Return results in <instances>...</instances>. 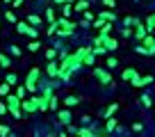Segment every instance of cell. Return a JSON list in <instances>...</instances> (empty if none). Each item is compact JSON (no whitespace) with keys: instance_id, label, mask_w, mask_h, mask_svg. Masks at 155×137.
Returning a JSON list of instances; mask_svg holds the SVG:
<instances>
[{"instance_id":"cell-1","label":"cell","mask_w":155,"mask_h":137,"mask_svg":"<svg viewBox=\"0 0 155 137\" xmlns=\"http://www.w3.org/2000/svg\"><path fill=\"white\" fill-rule=\"evenodd\" d=\"M55 25H57V30H55V32H57L59 37H71L73 30H75V23H73V21H68V18H64V16L55 21Z\"/></svg>"},{"instance_id":"cell-2","label":"cell","mask_w":155,"mask_h":137,"mask_svg":"<svg viewBox=\"0 0 155 137\" xmlns=\"http://www.w3.org/2000/svg\"><path fill=\"white\" fill-rule=\"evenodd\" d=\"M39 78H41V71H39V66L30 68L28 78H25V89H28V92H37V89H39Z\"/></svg>"},{"instance_id":"cell-3","label":"cell","mask_w":155,"mask_h":137,"mask_svg":"<svg viewBox=\"0 0 155 137\" xmlns=\"http://www.w3.org/2000/svg\"><path fill=\"white\" fill-rule=\"evenodd\" d=\"M5 103H7L9 112L14 114L16 119L23 117V112H21V98H18V96H12V94H7V96H5Z\"/></svg>"},{"instance_id":"cell-4","label":"cell","mask_w":155,"mask_h":137,"mask_svg":"<svg viewBox=\"0 0 155 137\" xmlns=\"http://www.w3.org/2000/svg\"><path fill=\"white\" fill-rule=\"evenodd\" d=\"M16 32H18V34H28L30 39H37V37H39L37 28L30 25V23H25V21H18V23H16Z\"/></svg>"},{"instance_id":"cell-5","label":"cell","mask_w":155,"mask_h":137,"mask_svg":"<svg viewBox=\"0 0 155 137\" xmlns=\"http://www.w3.org/2000/svg\"><path fill=\"white\" fill-rule=\"evenodd\" d=\"M123 80H126V82H132V87H141V78H139V73H137L135 66H130V68L123 71Z\"/></svg>"},{"instance_id":"cell-6","label":"cell","mask_w":155,"mask_h":137,"mask_svg":"<svg viewBox=\"0 0 155 137\" xmlns=\"http://www.w3.org/2000/svg\"><path fill=\"white\" fill-rule=\"evenodd\" d=\"M139 44H144V48L148 50V55H155V37H153L150 32L146 34V37H144V39L139 41Z\"/></svg>"},{"instance_id":"cell-7","label":"cell","mask_w":155,"mask_h":137,"mask_svg":"<svg viewBox=\"0 0 155 137\" xmlns=\"http://www.w3.org/2000/svg\"><path fill=\"white\" fill-rule=\"evenodd\" d=\"M21 108L25 110V112L28 114H32V112H37V101H34V98H23V101H21Z\"/></svg>"},{"instance_id":"cell-8","label":"cell","mask_w":155,"mask_h":137,"mask_svg":"<svg viewBox=\"0 0 155 137\" xmlns=\"http://www.w3.org/2000/svg\"><path fill=\"white\" fill-rule=\"evenodd\" d=\"M94 73H96V78L101 80L103 85H110L112 82V75L107 73V71H103V68H94Z\"/></svg>"},{"instance_id":"cell-9","label":"cell","mask_w":155,"mask_h":137,"mask_svg":"<svg viewBox=\"0 0 155 137\" xmlns=\"http://www.w3.org/2000/svg\"><path fill=\"white\" fill-rule=\"evenodd\" d=\"M103 46H105V50H116V48H119V41H116L114 37H110V34H105Z\"/></svg>"},{"instance_id":"cell-10","label":"cell","mask_w":155,"mask_h":137,"mask_svg":"<svg viewBox=\"0 0 155 137\" xmlns=\"http://www.w3.org/2000/svg\"><path fill=\"white\" fill-rule=\"evenodd\" d=\"M57 121L62 123V126H68V123H71V112H68V110H59L57 112Z\"/></svg>"},{"instance_id":"cell-11","label":"cell","mask_w":155,"mask_h":137,"mask_svg":"<svg viewBox=\"0 0 155 137\" xmlns=\"http://www.w3.org/2000/svg\"><path fill=\"white\" fill-rule=\"evenodd\" d=\"M46 73L50 75V78H59V64H55V62H50L48 66H46Z\"/></svg>"},{"instance_id":"cell-12","label":"cell","mask_w":155,"mask_h":137,"mask_svg":"<svg viewBox=\"0 0 155 137\" xmlns=\"http://www.w3.org/2000/svg\"><path fill=\"white\" fill-rule=\"evenodd\" d=\"M135 28H137V30H135V39H137V41H141L146 34H148V30H146V25H141V23H137Z\"/></svg>"},{"instance_id":"cell-13","label":"cell","mask_w":155,"mask_h":137,"mask_svg":"<svg viewBox=\"0 0 155 137\" xmlns=\"http://www.w3.org/2000/svg\"><path fill=\"white\" fill-rule=\"evenodd\" d=\"M73 7H75V12H87L89 2H87V0H75V5H73Z\"/></svg>"},{"instance_id":"cell-14","label":"cell","mask_w":155,"mask_h":137,"mask_svg":"<svg viewBox=\"0 0 155 137\" xmlns=\"http://www.w3.org/2000/svg\"><path fill=\"white\" fill-rule=\"evenodd\" d=\"M101 18L107 21V23H112V21H116V14L114 12H101Z\"/></svg>"},{"instance_id":"cell-15","label":"cell","mask_w":155,"mask_h":137,"mask_svg":"<svg viewBox=\"0 0 155 137\" xmlns=\"http://www.w3.org/2000/svg\"><path fill=\"white\" fill-rule=\"evenodd\" d=\"M146 30H148V32H153V30H155V14H150L148 18H146Z\"/></svg>"},{"instance_id":"cell-16","label":"cell","mask_w":155,"mask_h":137,"mask_svg":"<svg viewBox=\"0 0 155 137\" xmlns=\"http://www.w3.org/2000/svg\"><path fill=\"white\" fill-rule=\"evenodd\" d=\"M78 103H80V98H75V96H68L66 101H64V105H66V108H75Z\"/></svg>"},{"instance_id":"cell-17","label":"cell","mask_w":155,"mask_h":137,"mask_svg":"<svg viewBox=\"0 0 155 137\" xmlns=\"http://www.w3.org/2000/svg\"><path fill=\"white\" fill-rule=\"evenodd\" d=\"M0 64H2V68H9V66H12V59L7 57L5 53H0Z\"/></svg>"},{"instance_id":"cell-18","label":"cell","mask_w":155,"mask_h":137,"mask_svg":"<svg viewBox=\"0 0 155 137\" xmlns=\"http://www.w3.org/2000/svg\"><path fill=\"white\" fill-rule=\"evenodd\" d=\"M116 110H119V103H112L110 108H107V110H105V117H107V119H110V117H112V114H114V112H116Z\"/></svg>"},{"instance_id":"cell-19","label":"cell","mask_w":155,"mask_h":137,"mask_svg":"<svg viewBox=\"0 0 155 137\" xmlns=\"http://www.w3.org/2000/svg\"><path fill=\"white\" fill-rule=\"evenodd\" d=\"M28 23L37 28V25H41V16H34V14H32V16H28Z\"/></svg>"},{"instance_id":"cell-20","label":"cell","mask_w":155,"mask_h":137,"mask_svg":"<svg viewBox=\"0 0 155 137\" xmlns=\"http://www.w3.org/2000/svg\"><path fill=\"white\" fill-rule=\"evenodd\" d=\"M116 128V119H107V123H105V132H112Z\"/></svg>"},{"instance_id":"cell-21","label":"cell","mask_w":155,"mask_h":137,"mask_svg":"<svg viewBox=\"0 0 155 137\" xmlns=\"http://www.w3.org/2000/svg\"><path fill=\"white\" fill-rule=\"evenodd\" d=\"M62 16H64V18H68V16H71V2H64V7H62Z\"/></svg>"},{"instance_id":"cell-22","label":"cell","mask_w":155,"mask_h":137,"mask_svg":"<svg viewBox=\"0 0 155 137\" xmlns=\"http://www.w3.org/2000/svg\"><path fill=\"white\" fill-rule=\"evenodd\" d=\"M48 110H57V96H55V94L48 98Z\"/></svg>"},{"instance_id":"cell-23","label":"cell","mask_w":155,"mask_h":137,"mask_svg":"<svg viewBox=\"0 0 155 137\" xmlns=\"http://www.w3.org/2000/svg\"><path fill=\"white\" fill-rule=\"evenodd\" d=\"M141 105H144V108H150V105H153V101H150L148 94H144V96H141Z\"/></svg>"},{"instance_id":"cell-24","label":"cell","mask_w":155,"mask_h":137,"mask_svg":"<svg viewBox=\"0 0 155 137\" xmlns=\"http://www.w3.org/2000/svg\"><path fill=\"white\" fill-rule=\"evenodd\" d=\"M46 18H48L50 23H55V21H57V16H55V12L50 9V7H48V9H46Z\"/></svg>"},{"instance_id":"cell-25","label":"cell","mask_w":155,"mask_h":137,"mask_svg":"<svg viewBox=\"0 0 155 137\" xmlns=\"http://www.w3.org/2000/svg\"><path fill=\"white\" fill-rule=\"evenodd\" d=\"M105 66H107V68H116V66H119V59H116V57H110Z\"/></svg>"},{"instance_id":"cell-26","label":"cell","mask_w":155,"mask_h":137,"mask_svg":"<svg viewBox=\"0 0 155 137\" xmlns=\"http://www.w3.org/2000/svg\"><path fill=\"white\" fill-rule=\"evenodd\" d=\"M16 80H18V78H16V73H7L5 82H7V85H16Z\"/></svg>"},{"instance_id":"cell-27","label":"cell","mask_w":155,"mask_h":137,"mask_svg":"<svg viewBox=\"0 0 155 137\" xmlns=\"http://www.w3.org/2000/svg\"><path fill=\"white\" fill-rule=\"evenodd\" d=\"M25 94H28V89H25V87H23V85H21V87H18V89H16V96H18V98H21V101H23V98H25Z\"/></svg>"},{"instance_id":"cell-28","label":"cell","mask_w":155,"mask_h":137,"mask_svg":"<svg viewBox=\"0 0 155 137\" xmlns=\"http://www.w3.org/2000/svg\"><path fill=\"white\" fill-rule=\"evenodd\" d=\"M78 135L80 137H94V132L89 130V128H82V130H78Z\"/></svg>"},{"instance_id":"cell-29","label":"cell","mask_w":155,"mask_h":137,"mask_svg":"<svg viewBox=\"0 0 155 137\" xmlns=\"http://www.w3.org/2000/svg\"><path fill=\"white\" fill-rule=\"evenodd\" d=\"M7 94H9V85L2 82V85H0V96H7Z\"/></svg>"},{"instance_id":"cell-30","label":"cell","mask_w":155,"mask_h":137,"mask_svg":"<svg viewBox=\"0 0 155 137\" xmlns=\"http://www.w3.org/2000/svg\"><path fill=\"white\" fill-rule=\"evenodd\" d=\"M146 85H153V75H144L141 78V87H146Z\"/></svg>"},{"instance_id":"cell-31","label":"cell","mask_w":155,"mask_h":137,"mask_svg":"<svg viewBox=\"0 0 155 137\" xmlns=\"http://www.w3.org/2000/svg\"><path fill=\"white\" fill-rule=\"evenodd\" d=\"M9 135V128L7 126H2V123H0V137H7Z\"/></svg>"},{"instance_id":"cell-32","label":"cell","mask_w":155,"mask_h":137,"mask_svg":"<svg viewBox=\"0 0 155 137\" xmlns=\"http://www.w3.org/2000/svg\"><path fill=\"white\" fill-rule=\"evenodd\" d=\"M9 53H12V55H16V57H18V55H21V48H18V46H9Z\"/></svg>"},{"instance_id":"cell-33","label":"cell","mask_w":155,"mask_h":137,"mask_svg":"<svg viewBox=\"0 0 155 137\" xmlns=\"http://www.w3.org/2000/svg\"><path fill=\"white\" fill-rule=\"evenodd\" d=\"M94 50V55H103L105 53V46H96V48H91Z\"/></svg>"},{"instance_id":"cell-34","label":"cell","mask_w":155,"mask_h":137,"mask_svg":"<svg viewBox=\"0 0 155 137\" xmlns=\"http://www.w3.org/2000/svg\"><path fill=\"white\" fill-rule=\"evenodd\" d=\"M5 18H7V21H9V23H16V16H14V14H12V12H5Z\"/></svg>"},{"instance_id":"cell-35","label":"cell","mask_w":155,"mask_h":137,"mask_svg":"<svg viewBox=\"0 0 155 137\" xmlns=\"http://www.w3.org/2000/svg\"><path fill=\"white\" fill-rule=\"evenodd\" d=\"M28 48H30V50H32V53H34V50H39V48H41V46H39V41H37V39H34V41H32V44H30V46H28Z\"/></svg>"},{"instance_id":"cell-36","label":"cell","mask_w":155,"mask_h":137,"mask_svg":"<svg viewBox=\"0 0 155 137\" xmlns=\"http://www.w3.org/2000/svg\"><path fill=\"white\" fill-rule=\"evenodd\" d=\"M135 50H137V53H139V55H148V50H146V48H144V44H139V46H137V48H135Z\"/></svg>"},{"instance_id":"cell-37","label":"cell","mask_w":155,"mask_h":137,"mask_svg":"<svg viewBox=\"0 0 155 137\" xmlns=\"http://www.w3.org/2000/svg\"><path fill=\"white\" fill-rule=\"evenodd\" d=\"M9 108H7V103H0V114H7Z\"/></svg>"},{"instance_id":"cell-38","label":"cell","mask_w":155,"mask_h":137,"mask_svg":"<svg viewBox=\"0 0 155 137\" xmlns=\"http://www.w3.org/2000/svg\"><path fill=\"white\" fill-rule=\"evenodd\" d=\"M103 25H105V21H103V18H96V21H94V28H103Z\"/></svg>"},{"instance_id":"cell-39","label":"cell","mask_w":155,"mask_h":137,"mask_svg":"<svg viewBox=\"0 0 155 137\" xmlns=\"http://www.w3.org/2000/svg\"><path fill=\"white\" fill-rule=\"evenodd\" d=\"M46 57L53 59V57H55V50H53V48H48V50H46Z\"/></svg>"},{"instance_id":"cell-40","label":"cell","mask_w":155,"mask_h":137,"mask_svg":"<svg viewBox=\"0 0 155 137\" xmlns=\"http://www.w3.org/2000/svg\"><path fill=\"white\" fill-rule=\"evenodd\" d=\"M103 2H105L107 7H116V2H114V0H103Z\"/></svg>"},{"instance_id":"cell-41","label":"cell","mask_w":155,"mask_h":137,"mask_svg":"<svg viewBox=\"0 0 155 137\" xmlns=\"http://www.w3.org/2000/svg\"><path fill=\"white\" fill-rule=\"evenodd\" d=\"M57 5H64V2H73V0H55Z\"/></svg>"},{"instance_id":"cell-42","label":"cell","mask_w":155,"mask_h":137,"mask_svg":"<svg viewBox=\"0 0 155 137\" xmlns=\"http://www.w3.org/2000/svg\"><path fill=\"white\" fill-rule=\"evenodd\" d=\"M14 5L18 7V5H23V0H14Z\"/></svg>"},{"instance_id":"cell-43","label":"cell","mask_w":155,"mask_h":137,"mask_svg":"<svg viewBox=\"0 0 155 137\" xmlns=\"http://www.w3.org/2000/svg\"><path fill=\"white\" fill-rule=\"evenodd\" d=\"M59 137H68V135H59Z\"/></svg>"},{"instance_id":"cell-44","label":"cell","mask_w":155,"mask_h":137,"mask_svg":"<svg viewBox=\"0 0 155 137\" xmlns=\"http://www.w3.org/2000/svg\"><path fill=\"white\" fill-rule=\"evenodd\" d=\"M5 2H12V0H5Z\"/></svg>"},{"instance_id":"cell-45","label":"cell","mask_w":155,"mask_h":137,"mask_svg":"<svg viewBox=\"0 0 155 137\" xmlns=\"http://www.w3.org/2000/svg\"><path fill=\"white\" fill-rule=\"evenodd\" d=\"M75 137H80V135H78V132H75Z\"/></svg>"},{"instance_id":"cell-46","label":"cell","mask_w":155,"mask_h":137,"mask_svg":"<svg viewBox=\"0 0 155 137\" xmlns=\"http://www.w3.org/2000/svg\"><path fill=\"white\" fill-rule=\"evenodd\" d=\"M0 68H2V64H0Z\"/></svg>"}]
</instances>
